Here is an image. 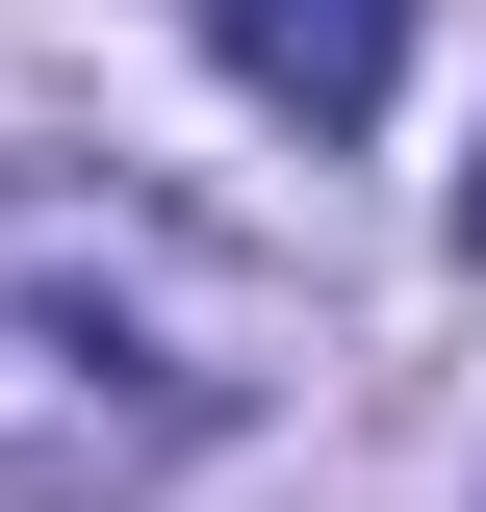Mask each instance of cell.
Segmentation results:
<instances>
[{
  "instance_id": "6da1fadb",
  "label": "cell",
  "mask_w": 486,
  "mask_h": 512,
  "mask_svg": "<svg viewBox=\"0 0 486 512\" xmlns=\"http://www.w3.org/2000/svg\"><path fill=\"white\" fill-rule=\"evenodd\" d=\"M282 308L128 180H0V512H128L256 410Z\"/></svg>"
},
{
  "instance_id": "7a4b0ae2",
  "label": "cell",
  "mask_w": 486,
  "mask_h": 512,
  "mask_svg": "<svg viewBox=\"0 0 486 512\" xmlns=\"http://www.w3.org/2000/svg\"><path fill=\"white\" fill-rule=\"evenodd\" d=\"M205 52H231L282 128H384L410 103V0H205Z\"/></svg>"
}]
</instances>
